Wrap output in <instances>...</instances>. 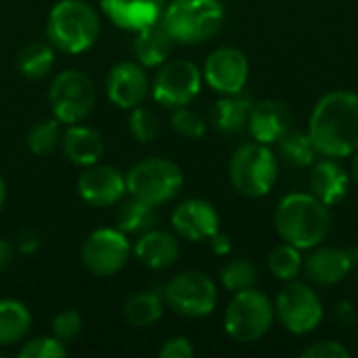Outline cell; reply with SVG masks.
Masks as SVG:
<instances>
[{
    "mask_svg": "<svg viewBox=\"0 0 358 358\" xmlns=\"http://www.w3.org/2000/svg\"><path fill=\"white\" fill-rule=\"evenodd\" d=\"M308 134L319 155L348 157L358 149V94L334 90L310 113Z\"/></svg>",
    "mask_w": 358,
    "mask_h": 358,
    "instance_id": "obj_1",
    "label": "cell"
},
{
    "mask_svg": "<svg viewBox=\"0 0 358 358\" xmlns=\"http://www.w3.org/2000/svg\"><path fill=\"white\" fill-rule=\"evenodd\" d=\"M275 229L285 243L298 250L321 245L331 231V212L308 193H292L283 197L275 212Z\"/></svg>",
    "mask_w": 358,
    "mask_h": 358,
    "instance_id": "obj_2",
    "label": "cell"
},
{
    "mask_svg": "<svg viewBox=\"0 0 358 358\" xmlns=\"http://www.w3.org/2000/svg\"><path fill=\"white\" fill-rule=\"evenodd\" d=\"M99 34L101 17L86 0H59L48 13L46 38L61 52H84L99 40Z\"/></svg>",
    "mask_w": 358,
    "mask_h": 358,
    "instance_id": "obj_3",
    "label": "cell"
},
{
    "mask_svg": "<svg viewBox=\"0 0 358 358\" xmlns=\"http://www.w3.org/2000/svg\"><path fill=\"white\" fill-rule=\"evenodd\" d=\"M224 19L220 0H170L162 23L178 44H201L218 34Z\"/></svg>",
    "mask_w": 358,
    "mask_h": 358,
    "instance_id": "obj_4",
    "label": "cell"
},
{
    "mask_svg": "<svg viewBox=\"0 0 358 358\" xmlns=\"http://www.w3.org/2000/svg\"><path fill=\"white\" fill-rule=\"evenodd\" d=\"M229 178L243 197H264L277 182V157L264 143H243L231 155Z\"/></svg>",
    "mask_w": 358,
    "mask_h": 358,
    "instance_id": "obj_5",
    "label": "cell"
},
{
    "mask_svg": "<svg viewBox=\"0 0 358 358\" xmlns=\"http://www.w3.org/2000/svg\"><path fill=\"white\" fill-rule=\"evenodd\" d=\"M182 170L166 157H147L126 174V193L151 206H162L182 189Z\"/></svg>",
    "mask_w": 358,
    "mask_h": 358,
    "instance_id": "obj_6",
    "label": "cell"
},
{
    "mask_svg": "<svg viewBox=\"0 0 358 358\" xmlns=\"http://www.w3.org/2000/svg\"><path fill=\"white\" fill-rule=\"evenodd\" d=\"M275 321V306L266 294L256 287L237 292L224 313V329L239 344H252L264 338Z\"/></svg>",
    "mask_w": 358,
    "mask_h": 358,
    "instance_id": "obj_7",
    "label": "cell"
},
{
    "mask_svg": "<svg viewBox=\"0 0 358 358\" xmlns=\"http://www.w3.org/2000/svg\"><path fill=\"white\" fill-rule=\"evenodd\" d=\"M164 300L174 313L187 319H201L214 313L218 304V289L201 271H182L164 287Z\"/></svg>",
    "mask_w": 358,
    "mask_h": 358,
    "instance_id": "obj_8",
    "label": "cell"
},
{
    "mask_svg": "<svg viewBox=\"0 0 358 358\" xmlns=\"http://www.w3.org/2000/svg\"><path fill=\"white\" fill-rule=\"evenodd\" d=\"M48 101L55 117L61 124H78L92 111L96 101V88L84 71L65 69L52 80Z\"/></svg>",
    "mask_w": 358,
    "mask_h": 358,
    "instance_id": "obj_9",
    "label": "cell"
},
{
    "mask_svg": "<svg viewBox=\"0 0 358 358\" xmlns=\"http://www.w3.org/2000/svg\"><path fill=\"white\" fill-rule=\"evenodd\" d=\"M201 80L203 76L195 63L187 59H172L159 65L151 84V94L162 107H185L199 94Z\"/></svg>",
    "mask_w": 358,
    "mask_h": 358,
    "instance_id": "obj_10",
    "label": "cell"
},
{
    "mask_svg": "<svg viewBox=\"0 0 358 358\" xmlns=\"http://www.w3.org/2000/svg\"><path fill=\"white\" fill-rule=\"evenodd\" d=\"M132 254V245L120 229H96L82 245V264L94 277L117 275Z\"/></svg>",
    "mask_w": 358,
    "mask_h": 358,
    "instance_id": "obj_11",
    "label": "cell"
},
{
    "mask_svg": "<svg viewBox=\"0 0 358 358\" xmlns=\"http://www.w3.org/2000/svg\"><path fill=\"white\" fill-rule=\"evenodd\" d=\"M275 315L289 334L304 336L315 331L321 323L323 304L306 283L289 281V285H285L277 298Z\"/></svg>",
    "mask_w": 358,
    "mask_h": 358,
    "instance_id": "obj_12",
    "label": "cell"
},
{
    "mask_svg": "<svg viewBox=\"0 0 358 358\" xmlns=\"http://www.w3.org/2000/svg\"><path fill=\"white\" fill-rule=\"evenodd\" d=\"M201 76L212 90L220 94H237L248 84L250 63L243 50L235 46H222L206 59Z\"/></svg>",
    "mask_w": 358,
    "mask_h": 358,
    "instance_id": "obj_13",
    "label": "cell"
},
{
    "mask_svg": "<svg viewBox=\"0 0 358 358\" xmlns=\"http://www.w3.org/2000/svg\"><path fill=\"white\" fill-rule=\"evenodd\" d=\"M126 193V176L113 166H86L78 178V195L92 208H111Z\"/></svg>",
    "mask_w": 358,
    "mask_h": 358,
    "instance_id": "obj_14",
    "label": "cell"
},
{
    "mask_svg": "<svg viewBox=\"0 0 358 358\" xmlns=\"http://www.w3.org/2000/svg\"><path fill=\"white\" fill-rule=\"evenodd\" d=\"M105 90L109 101L120 109H134L143 105L149 94V78L145 67L136 61H122L107 73Z\"/></svg>",
    "mask_w": 358,
    "mask_h": 358,
    "instance_id": "obj_15",
    "label": "cell"
},
{
    "mask_svg": "<svg viewBox=\"0 0 358 358\" xmlns=\"http://www.w3.org/2000/svg\"><path fill=\"white\" fill-rule=\"evenodd\" d=\"M174 231L187 241H208L220 229L218 212L203 199H185L172 212Z\"/></svg>",
    "mask_w": 358,
    "mask_h": 358,
    "instance_id": "obj_16",
    "label": "cell"
},
{
    "mask_svg": "<svg viewBox=\"0 0 358 358\" xmlns=\"http://www.w3.org/2000/svg\"><path fill=\"white\" fill-rule=\"evenodd\" d=\"M292 109L287 107V103L277 99H264L260 103H254L248 120L250 134L254 136V141L264 145L277 143L292 128Z\"/></svg>",
    "mask_w": 358,
    "mask_h": 358,
    "instance_id": "obj_17",
    "label": "cell"
},
{
    "mask_svg": "<svg viewBox=\"0 0 358 358\" xmlns=\"http://www.w3.org/2000/svg\"><path fill=\"white\" fill-rule=\"evenodd\" d=\"M101 10L105 17L126 29V31H138L151 23L162 21L166 0H99Z\"/></svg>",
    "mask_w": 358,
    "mask_h": 358,
    "instance_id": "obj_18",
    "label": "cell"
},
{
    "mask_svg": "<svg viewBox=\"0 0 358 358\" xmlns=\"http://www.w3.org/2000/svg\"><path fill=\"white\" fill-rule=\"evenodd\" d=\"M355 264V256L340 248H319L304 258L302 273L317 285H336L344 281Z\"/></svg>",
    "mask_w": 358,
    "mask_h": 358,
    "instance_id": "obj_19",
    "label": "cell"
},
{
    "mask_svg": "<svg viewBox=\"0 0 358 358\" xmlns=\"http://www.w3.org/2000/svg\"><path fill=\"white\" fill-rule=\"evenodd\" d=\"M180 254V245L176 237L168 231L151 229L143 235H138V241L134 243V256L141 264H145L151 271H166L170 268Z\"/></svg>",
    "mask_w": 358,
    "mask_h": 358,
    "instance_id": "obj_20",
    "label": "cell"
},
{
    "mask_svg": "<svg viewBox=\"0 0 358 358\" xmlns=\"http://www.w3.org/2000/svg\"><path fill=\"white\" fill-rule=\"evenodd\" d=\"M350 176L348 172L336 162V157H327L313 164L310 172V191L313 195L323 201L327 208L340 203L348 193Z\"/></svg>",
    "mask_w": 358,
    "mask_h": 358,
    "instance_id": "obj_21",
    "label": "cell"
},
{
    "mask_svg": "<svg viewBox=\"0 0 358 358\" xmlns=\"http://www.w3.org/2000/svg\"><path fill=\"white\" fill-rule=\"evenodd\" d=\"M61 147L67 155V159L76 166H92L99 164V159L103 157L105 151V143L103 136L84 124H69L67 130H63V138H61Z\"/></svg>",
    "mask_w": 358,
    "mask_h": 358,
    "instance_id": "obj_22",
    "label": "cell"
},
{
    "mask_svg": "<svg viewBox=\"0 0 358 358\" xmlns=\"http://www.w3.org/2000/svg\"><path fill=\"white\" fill-rule=\"evenodd\" d=\"M174 38L166 29L162 21L151 23L143 29L136 31V38L132 42V50L136 61L143 67H159L162 63L168 61L172 48H174Z\"/></svg>",
    "mask_w": 358,
    "mask_h": 358,
    "instance_id": "obj_23",
    "label": "cell"
},
{
    "mask_svg": "<svg viewBox=\"0 0 358 358\" xmlns=\"http://www.w3.org/2000/svg\"><path fill=\"white\" fill-rule=\"evenodd\" d=\"M252 105L254 103L250 101V96H243L241 92L224 94L212 111L214 128L222 134H239L248 126Z\"/></svg>",
    "mask_w": 358,
    "mask_h": 358,
    "instance_id": "obj_24",
    "label": "cell"
},
{
    "mask_svg": "<svg viewBox=\"0 0 358 358\" xmlns=\"http://www.w3.org/2000/svg\"><path fill=\"white\" fill-rule=\"evenodd\" d=\"M164 294L155 292V289H147V292H138L134 296H130L124 304V319L128 325L136 327V329H147L153 327L162 315H164Z\"/></svg>",
    "mask_w": 358,
    "mask_h": 358,
    "instance_id": "obj_25",
    "label": "cell"
},
{
    "mask_svg": "<svg viewBox=\"0 0 358 358\" xmlns=\"http://www.w3.org/2000/svg\"><path fill=\"white\" fill-rule=\"evenodd\" d=\"M31 327V313L29 308L19 302L4 298L0 300V346H13L21 342Z\"/></svg>",
    "mask_w": 358,
    "mask_h": 358,
    "instance_id": "obj_26",
    "label": "cell"
},
{
    "mask_svg": "<svg viewBox=\"0 0 358 358\" xmlns=\"http://www.w3.org/2000/svg\"><path fill=\"white\" fill-rule=\"evenodd\" d=\"M115 222H117V229L126 235H143L155 229L157 212H155V206L145 203L136 197H130L128 201L120 206L115 214Z\"/></svg>",
    "mask_w": 358,
    "mask_h": 358,
    "instance_id": "obj_27",
    "label": "cell"
},
{
    "mask_svg": "<svg viewBox=\"0 0 358 358\" xmlns=\"http://www.w3.org/2000/svg\"><path fill=\"white\" fill-rule=\"evenodd\" d=\"M277 145H279L281 157H283L289 166L308 168V166H313L315 159H317V149H315V143H313V138H310L308 132L289 128V130L277 141Z\"/></svg>",
    "mask_w": 358,
    "mask_h": 358,
    "instance_id": "obj_28",
    "label": "cell"
},
{
    "mask_svg": "<svg viewBox=\"0 0 358 358\" xmlns=\"http://www.w3.org/2000/svg\"><path fill=\"white\" fill-rule=\"evenodd\" d=\"M55 65V50L46 42H29L17 55L19 71L29 80L44 78Z\"/></svg>",
    "mask_w": 358,
    "mask_h": 358,
    "instance_id": "obj_29",
    "label": "cell"
},
{
    "mask_svg": "<svg viewBox=\"0 0 358 358\" xmlns=\"http://www.w3.org/2000/svg\"><path fill=\"white\" fill-rule=\"evenodd\" d=\"M304 266V258L300 250L292 243H281L268 254V271L279 281H294Z\"/></svg>",
    "mask_w": 358,
    "mask_h": 358,
    "instance_id": "obj_30",
    "label": "cell"
},
{
    "mask_svg": "<svg viewBox=\"0 0 358 358\" xmlns=\"http://www.w3.org/2000/svg\"><path fill=\"white\" fill-rule=\"evenodd\" d=\"M61 138H63L61 122L57 117L52 120L48 117L31 126V130L27 132V149L34 155H48L61 145Z\"/></svg>",
    "mask_w": 358,
    "mask_h": 358,
    "instance_id": "obj_31",
    "label": "cell"
},
{
    "mask_svg": "<svg viewBox=\"0 0 358 358\" xmlns=\"http://www.w3.org/2000/svg\"><path fill=\"white\" fill-rule=\"evenodd\" d=\"M256 281H258V271H256V266H254L250 260H245V258L231 260V262L220 271V283H222L229 292H233V294L256 287Z\"/></svg>",
    "mask_w": 358,
    "mask_h": 358,
    "instance_id": "obj_32",
    "label": "cell"
},
{
    "mask_svg": "<svg viewBox=\"0 0 358 358\" xmlns=\"http://www.w3.org/2000/svg\"><path fill=\"white\" fill-rule=\"evenodd\" d=\"M128 130H130V134H132L134 141H138V143H151L157 136V132H159V120H157V115L151 109L138 105V107L130 109Z\"/></svg>",
    "mask_w": 358,
    "mask_h": 358,
    "instance_id": "obj_33",
    "label": "cell"
},
{
    "mask_svg": "<svg viewBox=\"0 0 358 358\" xmlns=\"http://www.w3.org/2000/svg\"><path fill=\"white\" fill-rule=\"evenodd\" d=\"M170 126L176 134H180L182 138H191V141L201 138L206 132V120L197 111L189 109L187 105L174 109L170 117Z\"/></svg>",
    "mask_w": 358,
    "mask_h": 358,
    "instance_id": "obj_34",
    "label": "cell"
},
{
    "mask_svg": "<svg viewBox=\"0 0 358 358\" xmlns=\"http://www.w3.org/2000/svg\"><path fill=\"white\" fill-rule=\"evenodd\" d=\"M21 358H63L67 357V346L59 338H31L19 348Z\"/></svg>",
    "mask_w": 358,
    "mask_h": 358,
    "instance_id": "obj_35",
    "label": "cell"
},
{
    "mask_svg": "<svg viewBox=\"0 0 358 358\" xmlns=\"http://www.w3.org/2000/svg\"><path fill=\"white\" fill-rule=\"evenodd\" d=\"M82 327H84L82 315L73 308H65L52 319V334L61 342H69V340L78 338L82 334Z\"/></svg>",
    "mask_w": 358,
    "mask_h": 358,
    "instance_id": "obj_36",
    "label": "cell"
},
{
    "mask_svg": "<svg viewBox=\"0 0 358 358\" xmlns=\"http://www.w3.org/2000/svg\"><path fill=\"white\" fill-rule=\"evenodd\" d=\"M304 358H348L350 352L346 346H342L340 342L327 340V342H315L313 346L304 348L302 352Z\"/></svg>",
    "mask_w": 358,
    "mask_h": 358,
    "instance_id": "obj_37",
    "label": "cell"
},
{
    "mask_svg": "<svg viewBox=\"0 0 358 358\" xmlns=\"http://www.w3.org/2000/svg\"><path fill=\"white\" fill-rule=\"evenodd\" d=\"M195 348L187 338H170L162 344L159 357L162 358H193Z\"/></svg>",
    "mask_w": 358,
    "mask_h": 358,
    "instance_id": "obj_38",
    "label": "cell"
},
{
    "mask_svg": "<svg viewBox=\"0 0 358 358\" xmlns=\"http://www.w3.org/2000/svg\"><path fill=\"white\" fill-rule=\"evenodd\" d=\"M40 248V237L34 229H23L17 235V250L21 254H34Z\"/></svg>",
    "mask_w": 358,
    "mask_h": 358,
    "instance_id": "obj_39",
    "label": "cell"
},
{
    "mask_svg": "<svg viewBox=\"0 0 358 358\" xmlns=\"http://www.w3.org/2000/svg\"><path fill=\"white\" fill-rule=\"evenodd\" d=\"M336 319L342 327H355L358 321V313L355 304L350 302H340L336 304Z\"/></svg>",
    "mask_w": 358,
    "mask_h": 358,
    "instance_id": "obj_40",
    "label": "cell"
},
{
    "mask_svg": "<svg viewBox=\"0 0 358 358\" xmlns=\"http://www.w3.org/2000/svg\"><path fill=\"white\" fill-rule=\"evenodd\" d=\"M208 241H210V248H212V252H214L216 256H227V254H231V239H229V235H222V233L218 231V233H214Z\"/></svg>",
    "mask_w": 358,
    "mask_h": 358,
    "instance_id": "obj_41",
    "label": "cell"
},
{
    "mask_svg": "<svg viewBox=\"0 0 358 358\" xmlns=\"http://www.w3.org/2000/svg\"><path fill=\"white\" fill-rule=\"evenodd\" d=\"M10 262H13V248H10L4 239H0V273H2Z\"/></svg>",
    "mask_w": 358,
    "mask_h": 358,
    "instance_id": "obj_42",
    "label": "cell"
},
{
    "mask_svg": "<svg viewBox=\"0 0 358 358\" xmlns=\"http://www.w3.org/2000/svg\"><path fill=\"white\" fill-rule=\"evenodd\" d=\"M352 155L355 157H352V166H350V176H352V180L358 185V149Z\"/></svg>",
    "mask_w": 358,
    "mask_h": 358,
    "instance_id": "obj_43",
    "label": "cell"
},
{
    "mask_svg": "<svg viewBox=\"0 0 358 358\" xmlns=\"http://www.w3.org/2000/svg\"><path fill=\"white\" fill-rule=\"evenodd\" d=\"M4 201H6V182H4V178L0 176V210L4 208Z\"/></svg>",
    "mask_w": 358,
    "mask_h": 358,
    "instance_id": "obj_44",
    "label": "cell"
},
{
    "mask_svg": "<svg viewBox=\"0 0 358 358\" xmlns=\"http://www.w3.org/2000/svg\"><path fill=\"white\" fill-rule=\"evenodd\" d=\"M2 355H4V352H2V346H0V357H2Z\"/></svg>",
    "mask_w": 358,
    "mask_h": 358,
    "instance_id": "obj_45",
    "label": "cell"
},
{
    "mask_svg": "<svg viewBox=\"0 0 358 358\" xmlns=\"http://www.w3.org/2000/svg\"><path fill=\"white\" fill-rule=\"evenodd\" d=\"M355 258H357V262H358V250H357V254H355Z\"/></svg>",
    "mask_w": 358,
    "mask_h": 358,
    "instance_id": "obj_46",
    "label": "cell"
},
{
    "mask_svg": "<svg viewBox=\"0 0 358 358\" xmlns=\"http://www.w3.org/2000/svg\"><path fill=\"white\" fill-rule=\"evenodd\" d=\"M357 357H358V348H357Z\"/></svg>",
    "mask_w": 358,
    "mask_h": 358,
    "instance_id": "obj_47",
    "label": "cell"
}]
</instances>
